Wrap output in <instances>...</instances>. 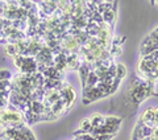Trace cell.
<instances>
[{"instance_id":"277c9868","label":"cell","mask_w":158,"mask_h":140,"mask_svg":"<svg viewBox=\"0 0 158 140\" xmlns=\"http://www.w3.org/2000/svg\"><path fill=\"white\" fill-rule=\"evenodd\" d=\"M61 97H62L63 101L66 102L67 108L70 110L73 107L74 102H75V99H77V93H75V90H74V87L70 83L63 82V86L61 89Z\"/></svg>"},{"instance_id":"7c38bea8","label":"cell","mask_w":158,"mask_h":140,"mask_svg":"<svg viewBox=\"0 0 158 140\" xmlns=\"http://www.w3.org/2000/svg\"><path fill=\"white\" fill-rule=\"evenodd\" d=\"M4 53L9 57H16L19 56V49H17V45H13V44H6L4 45Z\"/></svg>"},{"instance_id":"ba28073f","label":"cell","mask_w":158,"mask_h":140,"mask_svg":"<svg viewBox=\"0 0 158 140\" xmlns=\"http://www.w3.org/2000/svg\"><path fill=\"white\" fill-rule=\"evenodd\" d=\"M66 63H67V69L70 70H78L81 66V59H79L78 53H71L70 56L66 58Z\"/></svg>"},{"instance_id":"8fae6325","label":"cell","mask_w":158,"mask_h":140,"mask_svg":"<svg viewBox=\"0 0 158 140\" xmlns=\"http://www.w3.org/2000/svg\"><path fill=\"white\" fill-rule=\"evenodd\" d=\"M121 124V119L118 116H104V126H108V127H120Z\"/></svg>"},{"instance_id":"d6986e66","label":"cell","mask_w":158,"mask_h":140,"mask_svg":"<svg viewBox=\"0 0 158 140\" xmlns=\"http://www.w3.org/2000/svg\"><path fill=\"white\" fill-rule=\"evenodd\" d=\"M125 41V37H112V45H115V46H123V44Z\"/></svg>"},{"instance_id":"5bb4252c","label":"cell","mask_w":158,"mask_h":140,"mask_svg":"<svg viewBox=\"0 0 158 140\" xmlns=\"http://www.w3.org/2000/svg\"><path fill=\"white\" fill-rule=\"evenodd\" d=\"M79 129H82L85 133H91L92 132V126H91V122H90V118H85V119H82V122L81 124H79Z\"/></svg>"},{"instance_id":"9a60e30c","label":"cell","mask_w":158,"mask_h":140,"mask_svg":"<svg viewBox=\"0 0 158 140\" xmlns=\"http://www.w3.org/2000/svg\"><path fill=\"white\" fill-rule=\"evenodd\" d=\"M127 76V68L123 63H116V78L124 79Z\"/></svg>"},{"instance_id":"52a82bcc","label":"cell","mask_w":158,"mask_h":140,"mask_svg":"<svg viewBox=\"0 0 158 140\" xmlns=\"http://www.w3.org/2000/svg\"><path fill=\"white\" fill-rule=\"evenodd\" d=\"M158 49V45L153 41V40L148 36L144 41H142V45H141V56L145 57V56H149V54L154 53Z\"/></svg>"},{"instance_id":"3957f363","label":"cell","mask_w":158,"mask_h":140,"mask_svg":"<svg viewBox=\"0 0 158 140\" xmlns=\"http://www.w3.org/2000/svg\"><path fill=\"white\" fill-rule=\"evenodd\" d=\"M153 89H146V87H142V86H138V85H133L132 89H131V99L133 104L138 106L140 103H142L146 98H149L150 95H153Z\"/></svg>"},{"instance_id":"ffe728a7","label":"cell","mask_w":158,"mask_h":140,"mask_svg":"<svg viewBox=\"0 0 158 140\" xmlns=\"http://www.w3.org/2000/svg\"><path fill=\"white\" fill-rule=\"evenodd\" d=\"M23 131H24V133H25V138H27V140H36V138H34L33 132H32L31 129L28 128V126H27V124H25V126H24Z\"/></svg>"},{"instance_id":"cb8c5ba5","label":"cell","mask_w":158,"mask_h":140,"mask_svg":"<svg viewBox=\"0 0 158 140\" xmlns=\"http://www.w3.org/2000/svg\"><path fill=\"white\" fill-rule=\"evenodd\" d=\"M152 4H158V2H152Z\"/></svg>"},{"instance_id":"6da1fadb","label":"cell","mask_w":158,"mask_h":140,"mask_svg":"<svg viewBox=\"0 0 158 140\" xmlns=\"http://www.w3.org/2000/svg\"><path fill=\"white\" fill-rule=\"evenodd\" d=\"M25 123L24 122V115L20 110L15 108L11 104H8L7 108L0 111V127L2 129H11L16 128L19 124Z\"/></svg>"},{"instance_id":"4fadbf2b","label":"cell","mask_w":158,"mask_h":140,"mask_svg":"<svg viewBox=\"0 0 158 140\" xmlns=\"http://www.w3.org/2000/svg\"><path fill=\"white\" fill-rule=\"evenodd\" d=\"M142 128H144V124L141 122L137 123V126L133 129V133H132V140H142L144 136H142Z\"/></svg>"},{"instance_id":"2e32d148","label":"cell","mask_w":158,"mask_h":140,"mask_svg":"<svg viewBox=\"0 0 158 140\" xmlns=\"http://www.w3.org/2000/svg\"><path fill=\"white\" fill-rule=\"evenodd\" d=\"M12 81L11 79H7V81H0V90L2 91H6V93H9L11 94L12 91Z\"/></svg>"},{"instance_id":"5b68a950","label":"cell","mask_w":158,"mask_h":140,"mask_svg":"<svg viewBox=\"0 0 158 140\" xmlns=\"http://www.w3.org/2000/svg\"><path fill=\"white\" fill-rule=\"evenodd\" d=\"M24 126H25V123L19 124L16 128L3 129V140H27L25 133L23 131Z\"/></svg>"},{"instance_id":"7a4b0ae2","label":"cell","mask_w":158,"mask_h":140,"mask_svg":"<svg viewBox=\"0 0 158 140\" xmlns=\"http://www.w3.org/2000/svg\"><path fill=\"white\" fill-rule=\"evenodd\" d=\"M13 65L19 69L21 74L27 76H33L37 73V62L34 57H24V56H16L13 57Z\"/></svg>"},{"instance_id":"44dd1931","label":"cell","mask_w":158,"mask_h":140,"mask_svg":"<svg viewBox=\"0 0 158 140\" xmlns=\"http://www.w3.org/2000/svg\"><path fill=\"white\" fill-rule=\"evenodd\" d=\"M94 136V135H92ZM115 135H110V133H104V135H98V136H95L96 140H111Z\"/></svg>"},{"instance_id":"9c48e42d","label":"cell","mask_w":158,"mask_h":140,"mask_svg":"<svg viewBox=\"0 0 158 140\" xmlns=\"http://www.w3.org/2000/svg\"><path fill=\"white\" fill-rule=\"evenodd\" d=\"M102 16H103V21H104L106 25H108V27L112 28V25H113V24H115V21H116V11H115V9H112V8L107 9V11L103 13Z\"/></svg>"},{"instance_id":"30bf717a","label":"cell","mask_w":158,"mask_h":140,"mask_svg":"<svg viewBox=\"0 0 158 140\" xmlns=\"http://www.w3.org/2000/svg\"><path fill=\"white\" fill-rule=\"evenodd\" d=\"M90 122H91V126L92 128H99V127H102L103 124H104V116L100 114H92L91 116H90Z\"/></svg>"},{"instance_id":"e0dca14e","label":"cell","mask_w":158,"mask_h":140,"mask_svg":"<svg viewBox=\"0 0 158 140\" xmlns=\"http://www.w3.org/2000/svg\"><path fill=\"white\" fill-rule=\"evenodd\" d=\"M11 78H12V74L9 70L7 69L0 70V81H7V79H11Z\"/></svg>"},{"instance_id":"7402d4cb","label":"cell","mask_w":158,"mask_h":140,"mask_svg":"<svg viewBox=\"0 0 158 140\" xmlns=\"http://www.w3.org/2000/svg\"><path fill=\"white\" fill-rule=\"evenodd\" d=\"M8 104L9 103H7V102H4L2 98H0V111H2V110H4V108H7L8 107Z\"/></svg>"},{"instance_id":"8992f818","label":"cell","mask_w":158,"mask_h":140,"mask_svg":"<svg viewBox=\"0 0 158 140\" xmlns=\"http://www.w3.org/2000/svg\"><path fill=\"white\" fill-rule=\"evenodd\" d=\"M144 126L149 127V128H156L157 127V123H156V115H154V108L153 107H149L146 108L144 112H142L140 120Z\"/></svg>"},{"instance_id":"603a6c76","label":"cell","mask_w":158,"mask_h":140,"mask_svg":"<svg viewBox=\"0 0 158 140\" xmlns=\"http://www.w3.org/2000/svg\"><path fill=\"white\" fill-rule=\"evenodd\" d=\"M154 115H156V123L158 126V107H154Z\"/></svg>"},{"instance_id":"ac0fdd59","label":"cell","mask_w":158,"mask_h":140,"mask_svg":"<svg viewBox=\"0 0 158 140\" xmlns=\"http://www.w3.org/2000/svg\"><path fill=\"white\" fill-rule=\"evenodd\" d=\"M121 49H123V46H115V45H112L110 49V54L112 57H117L118 54H121Z\"/></svg>"}]
</instances>
